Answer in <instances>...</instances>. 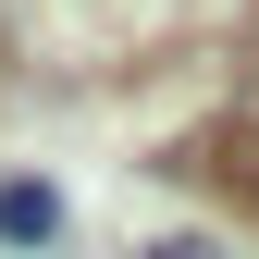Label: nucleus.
<instances>
[{
  "label": "nucleus",
  "instance_id": "obj_1",
  "mask_svg": "<svg viewBox=\"0 0 259 259\" xmlns=\"http://www.w3.org/2000/svg\"><path fill=\"white\" fill-rule=\"evenodd\" d=\"M0 235H13V247H50L62 235V198H50V185H0Z\"/></svg>",
  "mask_w": 259,
  "mask_h": 259
},
{
  "label": "nucleus",
  "instance_id": "obj_2",
  "mask_svg": "<svg viewBox=\"0 0 259 259\" xmlns=\"http://www.w3.org/2000/svg\"><path fill=\"white\" fill-rule=\"evenodd\" d=\"M247 198H259V173H247Z\"/></svg>",
  "mask_w": 259,
  "mask_h": 259
}]
</instances>
